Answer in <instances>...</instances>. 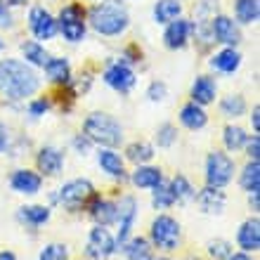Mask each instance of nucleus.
Wrapping results in <instances>:
<instances>
[{"label": "nucleus", "instance_id": "nucleus-28", "mask_svg": "<svg viewBox=\"0 0 260 260\" xmlns=\"http://www.w3.org/2000/svg\"><path fill=\"white\" fill-rule=\"evenodd\" d=\"M241 187H244L248 194L260 192V166H258V161H251V164L244 168V173H241Z\"/></svg>", "mask_w": 260, "mask_h": 260}, {"label": "nucleus", "instance_id": "nucleus-32", "mask_svg": "<svg viewBox=\"0 0 260 260\" xmlns=\"http://www.w3.org/2000/svg\"><path fill=\"white\" fill-rule=\"evenodd\" d=\"M175 204V197H173L171 185H166L164 180L154 187V208H171Z\"/></svg>", "mask_w": 260, "mask_h": 260}, {"label": "nucleus", "instance_id": "nucleus-20", "mask_svg": "<svg viewBox=\"0 0 260 260\" xmlns=\"http://www.w3.org/2000/svg\"><path fill=\"white\" fill-rule=\"evenodd\" d=\"M239 64H241V55L234 48L222 50V52H218V55L211 59V67L222 71V74H234V71L239 69Z\"/></svg>", "mask_w": 260, "mask_h": 260}, {"label": "nucleus", "instance_id": "nucleus-27", "mask_svg": "<svg viewBox=\"0 0 260 260\" xmlns=\"http://www.w3.org/2000/svg\"><path fill=\"white\" fill-rule=\"evenodd\" d=\"M19 218L34 227L45 225L50 220V208H45V206H26V208L19 211Z\"/></svg>", "mask_w": 260, "mask_h": 260}, {"label": "nucleus", "instance_id": "nucleus-16", "mask_svg": "<svg viewBox=\"0 0 260 260\" xmlns=\"http://www.w3.org/2000/svg\"><path fill=\"white\" fill-rule=\"evenodd\" d=\"M62 166H64V156L59 149H55V147L41 149V154H38V168H41V173H45V175H59Z\"/></svg>", "mask_w": 260, "mask_h": 260}, {"label": "nucleus", "instance_id": "nucleus-18", "mask_svg": "<svg viewBox=\"0 0 260 260\" xmlns=\"http://www.w3.org/2000/svg\"><path fill=\"white\" fill-rule=\"evenodd\" d=\"M215 92H218V85L208 76H199L192 85V97L197 104H211L215 100Z\"/></svg>", "mask_w": 260, "mask_h": 260}, {"label": "nucleus", "instance_id": "nucleus-46", "mask_svg": "<svg viewBox=\"0 0 260 260\" xmlns=\"http://www.w3.org/2000/svg\"><path fill=\"white\" fill-rule=\"evenodd\" d=\"M227 260H251V258H248L246 253H234V255H230Z\"/></svg>", "mask_w": 260, "mask_h": 260}, {"label": "nucleus", "instance_id": "nucleus-30", "mask_svg": "<svg viewBox=\"0 0 260 260\" xmlns=\"http://www.w3.org/2000/svg\"><path fill=\"white\" fill-rule=\"evenodd\" d=\"M21 50H24V57H26L31 64H38V67H43V64L50 59V55L45 52V48H43L41 43H36V41H28L21 45Z\"/></svg>", "mask_w": 260, "mask_h": 260}, {"label": "nucleus", "instance_id": "nucleus-5", "mask_svg": "<svg viewBox=\"0 0 260 260\" xmlns=\"http://www.w3.org/2000/svg\"><path fill=\"white\" fill-rule=\"evenodd\" d=\"M151 241L161 251H175L180 244V225L171 215H158L151 222Z\"/></svg>", "mask_w": 260, "mask_h": 260}, {"label": "nucleus", "instance_id": "nucleus-36", "mask_svg": "<svg viewBox=\"0 0 260 260\" xmlns=\"http://www.w3.org/2000/svg\"><path fill=\"white\" fill-rule=\"evenodd\" d=\"M69 258V251L64 244H50V246L43 248L41 260H67Z\"/></svg>", "mask_w": 260, "mask_h": 260}, {"label": "nucleus", "instance_id": "nucleus-31", "mask_svg": "<svg viewBox=\"0 0 260 260\" xmlns=\"http://www.w3.org/2000/svg\"><path fill=\"white\" fill-rule=\"evenodd\" d=\"M246 142H248V137H246V133H244L241 128H237V125H227L225 128V147L230 151L241 149Z\"/></svg>", "mask_w": 260, "mask_h": 260}, {"label": "nucleus", "instance_id": "nucleus-13", "mask_svg": "<svg viewBox=\"0 0 260 260\" xmlns=\"http://www.w3.org/2000/svg\"><path fill=\"white\" fill-rule=\"evenodd\" d=\"M189 31H192V24L185 19H173L171 24H168V28H166V36L164 41L166 45L171 50H178V48H185L187 41H189Z\"/></svg>", "mask_w": 260, "mask_h": 260}, {"label": "nucleus", "instance_id": "nucleus-39", "mask_svg": "<svg viewBox=\"0 0 260 260\" xmlns=\"http://www.w3.org/2000/svg\"><path fill=\"white\" fill-rule=\"evenodd\" d=\"M166 92H168V90H166V83H151L149 85V90H147V97H149L151 102H161V100H164L166 97Z\"/></svg>", "mask_w": 260, "mask_h": 260}, {"label": "nucleus", "instance_id": "nucleus-7", "mask_svg": "<svg viewBox=\"0 0 260 260\" xmlns=\"http://www.w3.org/2000/svg\"><path fill=\"white\" fill-rule=\"evenodd\" d=\"M234 175V161L222 151H213L206 161V180L208 187H225Z\"/></svg>", "mask_w": 260, "mask_h": 260}, {"label": "nucleus", "instance_id": "nucleus-21", "mask_svg": "<svg viewBox=\"0 0 260 260\" xmlns=\"http://www.w3.org/2000/svg\"><path fill=\"white\" fill-rule=\"evenodd\" d=\"M180 121H182L185 128L199 130V128H204L206 125L208 116H206V111L201 109V104L192 102V104H187V107H182V111H180Z\"/></svg>", "mask_w": 260, "mask_h": 260}, {"label": "nucleus", "instance_id": "nucleus-33", "mask_svg": "<svg viewBox=\"0 0 260 260\" xmlns=\"http://www.w3.org/2000/svg\"><path fill=\"white\" fill-rule=\"evenodd\" d=\"M125 156H128L133 164H144V161H149V158L154 156V149H151L147 142H135L125 149Z\"/></svg>", "mask_w": 260, "mask_h": 260}, {"label": "nucleus", "instance_id": "nucleus-37", "mask_svg": "<svg viewBox=\"0 0 260 260\" xmlns=\"http://www.w3.org/2000/svg\"><path fill=\"white\" fill-rule=\"evenodd\" d=\"M208 253L215 260H222V258H230V255H232V248H230L227 241L218 239V241H211V244H208Z\"/></svg>", "mask_w": 260, "mask_h": 260}, {"label": "nucleus", "instance_id": "nucleus-44", "mask_svg": "<svg viewBox=\"0 0 260 260\" xmlns=\"http://www.w3.org/2000/svg\"><path fill=\"white\" fill-rule=\"evenodd\" d=\"M5 147H7V130L5 125H0V154L5 151Z\"/></svg>", "mask_w": 260, "mask_h": 260}, {"label": "nucleus", "instance_id": "nucleus-3", "mask_svg": "<svg viewBox=\"0 0 260 260\" xmlns=\"http://www.w3.org/2000/svg\"><path fill=\"white\" fill-rule=\"evenodd\" d=\"M83 128H85V137L90 142H97L102 147H116L123 140V128L109 114H100V111L90 114Z\"/></svg>", "mask_w": 260, "mask_h": 260}, {"label": "nucleus", "instance_id": "nucleus-2", "mask_svg": "<svg viewBox=\"0 0 260 260\" xmlns=\"http://www.w3.org/2000/svg\"><path fill=\"white\" fill-rule=\"evenodd\" d=\"M128 10L121 0H104L90 10V24L97 34L102 36H118L128 28Z\"/></svg>", "mask_w": 260, "mask_h": 260}, {"label": "nucleus", "instance_id": "nucleus-14", "mask_svg": "<svg viewBox=\"0 0 260 260\" xmlns=\"http://www.w3.org/2000/svg\"><path fill=\"white\" fill-rule=\"evenodd\" d=\"M90 215L95 220L97 225H111V222H116L118 218V206L114 201H102V199H95L92 197V204H90Z\"/></svg>", "mask_w": 260, "mask_h": 260}, {"label": "nucleus", "instance_id": "nucleus-9", "mask_svg": "<svg viewBox=\"0 0 260 260\" xmlns=\"http://www.w3.org/2000/svg\"><path fill=\"white\" fill-rule=\"evenodd\" d=\"M28 28L34 31L38 41H50L57 34V21L52 19V14L45 7H34L28 14Z\"/></svg>", "mask_w": 260, "mask_h": 260}, {"label": "nucleus", "instance_id": "nucleus-26", "mask_svg": "<svg viewBox=\"0 0 260 260\" xmlns=\"http://www.w3.org/2000/svg\"><path fill=\"white\" fill-rule=\"evenodd\" d=\"M123 251L128 255V260H151V248L147 244V239H142V237H137L133 241H125Z\"/></svg>", "mask_w": 260, "mask_h": 260}, {"label": "nucleus", "instance_id": "nucleus-47", "mask_svg": "<svg viewBox=\"0 0 260 260\" xmlns=\"http://www.w3.org/2000/svg\"><path fill=\"white\" fill-rule=\"evenodd\" d=\"M0 260H17V258H14V253H10V251H3V253H0Z\"/></svg>", "mask_w": 260, "mask_h": 260}, {"label": "nucleus", "instance_id": "nucleus-45", "mask_svg": "<svg viewBox=\"0 0 260 260\" xmlns=\"http://www.w3.org/2000/svg\"><path fill=\"white\" fill-rule=\"evenodd\" d=\"M260 107H255V109H253V116H251V123H253V130H255V133H258V128H260Z\"/></svg>", "mask_w": 260, "mask_h": 260}, {"label": "nucleus", "instance_id": "nucleus-1", "mask_svg": "<svg viewBox=\"0 0 260 260\" xmlns=\"http://www.w3.org/2000/svg\"><path fill=\"white\" fill-rule=\"evenodd\" d=\"M0 90L10 100H24L38 90V76L28 64L19 59L0 62Z\"/></svg>", "mask_w": 260, "mask_h": 260}, {"label": "nucleus", "instance_id": "nucleus-6", "mask_svg": "<svg viewBox=\"0 0 260 260\" xmlns=\"http://www.w3.org/2000/svg\"><path fill=\"white\" fill-rule=\"evenodd\" d=\"M59 31L67 41L71 43H78L83 41V36H85V12H83L81 5H67L59 12Z\"/></svg>", "mask_w": 260, "mask_h": 260}, {"label": "nucleus", "instance_id": "nucleus-43", "mask_svg": "<svg viewBox=\"0 0 260 260\" xmlns=\"http://www.w3.org/2000/svg\"><path fill=\"white\" fill-rule=\"evenodd\" d=\"M76 149H81V151H88V147H90V140L88 137H76Z\"/></svg>", "mask_w": 260, "mask_h": 260}, {"label": "nucleus", "instance_id": "nucleus-22", "mask_svg": "<svg viewBox=\"0 0 260 260\" xmlns=\"http://www.w3.org/2000/svg\"><path fill=\"white\" fill-rule=\"evenodd\" d=\"M97 161H100V166H102L104 171L109 173L111 178H125V171H123V161H121V156H118L116 151L111 149H100V154H97Z\"/></svg>", "mask_w": 260, "mask_h": 260}, {"label": "nucleus", "instance_id": "nucleus-41", "mask_svg": "<svg viewBox=\"0 0 260 260\" xmlns=\"http://www.w3.org/2000/svg\"><path fill=\"white\" fill-rule=\"evenodd\" d=\"M0 26H3V28L12 26V17H10V12H7V3H5V0H0Z\"/></svg>", "mask_w": 260, "mask_h": 260}, {"label": "nucleus", "instance_id": "nucleus-23", "mask_svg": "<svg viewBox=\"0 0 260 260\" xmlns=\"http://www.w3.org/2000/svg\"><path fill=\"white\" fill-rule=\"evenodd\" d=\"M182 12V5L178 0H158L154 5V19L156 24H171L173 19H178Z\"/></svg>", "mask_w": 260, "mask_h": 260}, {"label": "nucleus", "instance_id": "nucleus-50", "mask_svg": "<svg viewBox=\"0 0 260 260\" xmlns=\"http://www.w3.org/2000/svg\"><path fill=\"white\" fill-rule=\"evenodd\" d=\"M0 48H3V41H0Z\"/></svg>", "mask_w": 260, "mask_h": 260}, {"label": "nucleus", "instance_id": "nucleus-24", "mask_svg": "<svg viewBox=\"0 0 260 260\" xmlns=\"http://www.w3.org/2000/svg\"><path fill=\"white\" fill-rule=\"evenodd\" d=\"M43 67H45V74H48L50 81L64 83V85L71 81V69H69V62H67V59H62V57L48 59V62L43 64Z\"/></svg>", "mask_w": 260, "mask_h": 260}, {"label": "nucleus", "instance_id": "nucleus-38", "mask_svg": "<svg viewBox=\"0 0 260 260\" xmlns=\"http://www.w3.org/2000/svg\"><path fill=\"white\" fill-rule=\"evenodd\" d=\"M156 142H158V147H171V144L175 142V128H173L171 123L161 125L156 133Z\"/></svg>", "mask_w": 260, "mask_h": 260}, {"label": "nucleus", "instance_id": "nucleus-8", "mask_svg": "<svg viewBox=\"0 0 260 260\" xmlns=\"http://www.w3.org/2000/svg\"><path fill=\"white\" fill-rule=\"evenodd\" d=\"M114 251H116V239H114L102 225H97L88 237L85 253H88L90 258H95V260H104V258H109Z\"/></svg>", "mask_w": 260, "mask_h": 260}, {"label": "nucleus", "instance_id": "nucleus-25", "mask_svg": "<svg viewBox=\"0 0 260 260\" xmlns=\"http://www.w3.org/2000/svg\"><path fill=\"white\" fill-rule=\"evenodd\" d=\"M161 180H164L161 171L158 168H149V166H140L135 171V175H133V182L137 187H142V189H154Z\"/></svg>", "mask_w": 260, "mask_h": 260}, {"label": "nucleus", "instance_id": "nucleus-40", "mask_svg": "<svg viewBox=\"0 0 260 260\" xmlns=\"http://www.w3.org/2000/svg\"><path fill=\"white\" fill-rule=\"evenodd\" d=\"M50 104L45 102V100H36V102H31V107H28V111H31V116H41V114H45L48 111Z\"/></svg>", "mask_w": 260, "mask_h": 260}, {"label": "nucleus", "instance_id": "nucleus-11", "mask_svg": "<svg viewBox=\"0 0 260 260\" xmlns=\"http://www.w3.org/2000/svg\"><path fill=\"white\" fill-rule=\"evenodd\" d=\"M211 34H213V41L215 43H222V45H230L234 48L239 43V31L234 26V21L230 17H213L211 21Z\"/></svg>", "mask_w": 260, "mask_h": 260}, {"label": "nucleus", "instance_id": "nucleus-19", "mask_svg": "<svg viewBox=\"0 0 260 260\" xmlns=\"http://www.w3.org/2000/svg\"><path fill=\"white\" fill-rule=\"evenodd\" d=\"M12 189L19 194H36L41 189V175L31 171H17L12 175Z\"/></svg>", "mask_w": 260, "mask_h": 260}, {"label": "nucleus", "instance_id": "nucleus-48", "mask_svg": "<svg viewBox=\"0 0 260 260\" xmlns=\"http://www.w3.org/2000/svg\"><path fill=\"white\" fill-rule=\"evenodd\" d=\"M26 0H7V5H24Z\"/></svg>", "mask_w": 260, "mask_h": 260}, {"label": "nucleus", "instance_id": "nucleus-35", "mask_svg": "<svg viewBox=\"0 0 260 260\" xmlns=\"http://www.w3.org/2000/svg\"><path fill=\"white\" fill-rule=\"evenodd\" d=\"M171 189H173V197L178 199V201H192V199H194L192 185H189V182H187V178H182V175H178V178L173 180Z\"/></svg>", "mask_w": 260, "mask_h": 260}, {"label": "nucleus", "instance_id": "nucleus-34", "mask_svg": "<svg viewBox=\"0 0 260 260\" xmlns=\"http://www.w3.org/2000/svg\"><path fill=\"white\" fill-rule=\"evenodd\" d=\"M220 109H222V114L225 116H241L244 111H246V102H244V97L239 95H230L222 100V104H220Z\"/></svg>", "mask_w": 260, "mask_h": 260}, {"label": "nucleus", "instance_id": "nucleus-12", "mask_svg": "<svg viewBox=\"0 0 260 260\" xmlns=\"http://www.w3.org/2000/svg\"><path fill=\"white\" fill-rule=\"evenodd\" d=\"M104 81H107V85H111L114 90H118V92H128L133 85H135V74H133V69L125 67V64H111L109 69H107V74H104Z\"/></svg>", "mask_w": 260, "mask_h": 260}, {"label": "nucleus", "instance_id": "nucleus-49", "mask_svg": "<svg viewBox=\"0 0 260 260\" xmlns=\"http://www.w3.org/2000/svg\"><path fill=\"white\" fill-rule=\"evenodd\" d=\"M151 260H154V258H151ZM158 260H168V258H158Z\"/></svg>", "mask_w": 260, "mask_h": 260}, {"label": "nucleus", "instance_id": "nucleus-42", "mask_svg": "<svg viewBox=\"0 0 260 260\" xmlns=\"http://www.w3.org/2000/svg\"><path fill=\"white\" fill-rule=\"evenodd\" d=\"M248 156H251V161H258V156H260V140L258 137H253V140L248 142Z\"/></svg>", "mask_w": 260, "mask_h": 260}, {"label": "nucleus", "instance_id": "nucleus-17", "mask_svg": "<svg viewBox=\"0 0 260 260\" xmlns=\"http://www.w3.org/2000/svg\"><path fill=\"white\" fill-rule=\"evenodd\" d=\"M237 239H239V246L244 248V251H258V246H260V222H258V218L244 222Z\"/></svg>", "mask_w": 260, "mask_h": 260}, {"label": "nucleus", "instance_id": "nucleus-4", "mask_svg": "<svg viewBox=\"0 0 260 260\" xmlns=\"http://www.w3.org/2000/svg\"><path fill=\"white\" fill-rule=\"evenodd\" d=\"M95 197V189L90 185L88 180H74L59 189V197L57 201L67 208V211H81L88 206V201Z\"/></svg>", "mask_w": 260, "mask_h": 260}, {"label": "nucleus", "instance_id": "nucleus-29", "mask_svg": "<svg viewBox=\"0 0 260 260\" xmlns=\"http://www.w3.org/2000/svg\"><path fill=\"white\" fill-rule=\"evenodd\" d=\"M237 19L241 24L258 21V0H237Z\"/></svg>", "mask_w": 260, "mask_h": 260}, {"label": "nucleus", "instance_id": "nucleus-15", "mask_svg": "<svg viewBox=\"0 0 260 260\" xmlns=\"http://www.w3.org/2000/svg\"><path fill=\"white\" fill-rule=\"evenodd\" d=\"M199 201V206L204 208V213H222L225 208V194L220 192V187H206L199 194H194Z\"/></svg>", "mask_w": 260, "mask_h": 260}, {"label": "nucleus", "instance_id": "nucleus-10", "mask_svg": "<svg viewBox=\"0 0 260 260\" xmlns=\"http://www.w3.org/2000/svg\"><path fill=\"white\" fill-rule=\"evenodd\" d=\"M135 215H137V204L133 197H125L118 206V237H116V248H123V244L128 241V234L133 230V222H135Z\"/></svg>", "mask_w": 260, "mask_h": 260}]
</instances>
